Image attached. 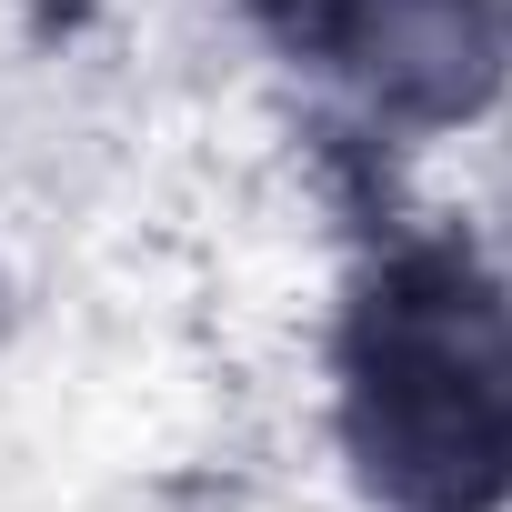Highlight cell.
Masks as SVG:
<instances>
[{"mask_svg":"<svg viewBox=\"0 0 512 512\" xmlns=\"http://www.w3.org/2000/svg\"><path fill=\"white\" fill-rule=\"evenodd\" d=\"M342 71L402 121H462L512 61V0H322Z\"/></svg>","mask_w":512,"mask_h":512,"instance_id":"2","label":"cell"},{"mask_svg":"<svg viewBox=\"0 0 512 512\" xmlns=\"http://www.w3.org/2000/svg\"><path fill=\"white\" fill-rule=\"evenodd\" d=\"M342 432L382 502H512V292L472 251H392L342 332Z\"/></svg>","mask_w":512,"mask_h":512,"instance_id":"1","label":"cell"}]
</instances>
